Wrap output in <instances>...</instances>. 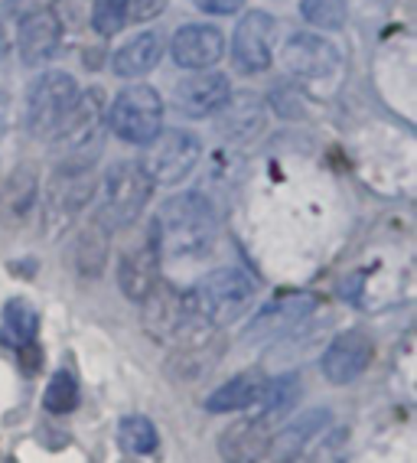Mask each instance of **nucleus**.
<instances>
[{
    "label": "nucleus",
    "mask_w": 417,
    "mask_h": 463,
    "mask_svg": "<svg viewBox=\"0 0 417 463\" xmlns=\"http://www.w3.org/2000/svg\"><path fill=\"white\" fill-rule=\"evenodd\" d=\"M216 213L199 193L170 196L151 219V241L160 258H199L216 241Z\"/></svg>",
    "instance_id": "1"
},
{
    "label": "nucleus",
    "mask_w": 417,
    "mask_h": 463,
    "mask_svg": "<svg viewBox=\"0 0 417 463\" xmlns=\"http://www.w3.org/2000/svg\"><path fill=\"white\" fill-rule=\"evenodd\" d=\"M251 300H255V284L242 268L208 271L183 294L186 317L192 326H202V330H218L235 323L248 314Z\"/></svg>",
    "instance_id": "2"
},
{
    "label": "nucleus",
    "mask_w": 417,
    "mask_h": 463,
    "mask_svg": "<svg viewBox=\"0 0 417 463\" xmlns=\"http://www.w3.org/2000/svg\"><path fill=\"white\" fill-rule=\"evenodd\" d=\"M153 196L151 176L144 174V166L137 160H121L108 170L105 186H101L98 209H95V225L105 232H121L141 219Z\"/></svg>",
    "instance_id": "3"
},
{
    "label": "nucleus",
    "mask_w": 417,
    "mask_h": 463,
    "mask_svg": "<svg viewBox=\"0 0 417 463\" xmlns=\"http://www.w3.org/2000/svg\"><path fill=\"white\" fill-rule=\"evenodd\" d=\"M82 89L69 72H42L26 91V131L42 141H56L76 115Z\"/></svg>",
    "instance_id": "4"
},
{
    "label": "nucleus",
    "mask_w": 417,
    "mask_h": 463,
    "mask_svg": "<svg viewBox=\"0 0 417 463\" xmlns=\"http://www.w3.org/2000/svg\"><path fill=\"white\" fill-rule=\"evenodd\" d=\"M108 128L125 144H151L163 131V99L151 85H127L108 108Z\"/></svg>",
    "instance_id": "5"
},
{
    "label": "nucleus",
    "mask_w": 417,
    "mask_h": 463,
    "mask_svg": "<svg viewBox=\"0 0 417 463\" xmlns=\"http://www.w3.org/2000/svg\"><path fill=\"white\" fill-rule=\"evenodd\" d=\"M95 193V164L85 160H59L46 193V235H59Z\"/></svg>",
    "instance_id": "6"
},
{
    "label": "nucleus",
    "mask_w": 417,
    "mask_h": 463,
    "mask_svg": "<svg viewBox=\"0 0 417 463\" xmlns=\"http://www.w3.org/2000/svg\"><path fill=\"white\" fill-rule=\"evenodd\" d=\"M147 147L151 150L141 164L144 174L151 176V183L163 186L183 183L202 157V144L192 131H160Z\"/></svg>",
    "instance_id": "7"
},
{
    "label": "nucleus",
    "mask_w": 417,
    "mask_h": 463,
    "mask_svg": "<svg viewBox=\"0 0 417 463\" xmlns=\"http://www.w3.org/2000/svg\"><path fill=\"white\" fill-rule=\"evenodd\" d=\"M277 46V20L267 10H251L245 20H238L232 36V59L242 72H264L274 62Z\"/></svg>",
    "instance_id": "8"
},
{
    "label": "nucleus",
    "mask_w": 417,
    "mask_h": 463,
    "mask_svg": "<svg viewBox=\"0 0 417 463\" xmlns=\"http://www.w3.org/2000/svg\"><path fill=\"white\" fill-rule=\"evenodd\" d=\"M281 66L297 79H329L339 69V50L317 33H291L281 50Z\"/></svg>",
    "instance_id": "9"
},
{
    "label": "nucleus",
    "mask_w": 417,
    "mask_h": 463,
    "mask_svg": "<svg viewBox=\"0 0 417 463\" xmlns=\"http://www.w3.org/2000/svg\"><path fill=\"white\" fill-rule=\"evenodd\" d=\"M62 43V20L52 7H36L23 14L17 26V50L26 66H46Z\"/></svg>",
    "instance_id": "10"
},
{
    "label": "nucleus",
    "mask_w": 417,
    "mask_h": 463,
    "mask_svg": "<svg viewBox=\"0 0 417 463\" xmlns=\"http://www.w3.org/2000/svg\"><path fill=\"white\" fill-rule=\"evenodd\" d=\"M228 95H232V82L222 72H196L173 85V105L186 118L218 115V108L226 105Z\"/></svg>",
    "instance_id": "11"
},
{
    "label": "nucleus",
    "mask_w": 417,
    "mask_h": 463,
    "mask_svg": "<svg viewBox=\"0 0 417 463\" xmlns=\"http://www.w3.org/2000/svg\"><path fill=\"white\" fill-rule=\"evenodd\" d=\"M274 447L271 421L264 418H242V421L228 424L218 438V454L226 463H264Z\"/></svg>",
    "instance_id": "12"
},
{
    "label": "nucleus",
    "mask_w": 417,
    "mask_h": 463,
    "mask_svg": "<svg viewBox=\"0 0 417 463\" xmlns=\"http://www.w3.org/2000/svg\"><path fill=\"white\" fill-rule=\"evenodd\" d=\"M372 363V339L359 330H346L329 343V349L323 353L320 365H323V375L333 385H349L356 382Z\"/></svg>",
    "instance_id": "13"
},
{
    "label": "nucleus",
    "mask_w": 417,
    "mask_h": 463,
    "mask_svg": "<svg viewBox=\"0 0 417 463\" xmlns=\"http://www.w3.org/2000/svg\"><path fill=\"white\" fill-rule=\"evenodd\" d=\"M313 307H317V300L310 298V294H291V298H284V300H274V304L261 307V314L248 323L245 339H248V343H271V339L287 336L293 326H301V323L313 314Z\"/></svg>",
    "instance_id": "14"
},
{
    "label": "nucleus",
    "mask_w": 417,
    "mask_h": 463,
    "mask_svg": "<svg viewBox=\"0 0 417 463\" xmlns=\"http://www.w3.org/2000/svg\"><path fill=\"white\" fill-rule=\"evenodd\" d=\"M226 52L222 30L208 24H186L170 40V56L180 69H208Z\"/></svg>",
    "instance_id": "15"
},
{
    "label": "nucleus",
    "mask_w": 417,
    "mask_h": 463,
    "mask_svg": "<svg viewBox=\"0 0 417 463\" xmlns=\"http://www.w3.org/2000/svg\"><path fill=\"white\" fill-rule=\"evenodd\" d=\"M157 271H160V255L153 249L151 235H144L137 245H127L125 255H121V265H117V284L125 290V298L144 304V298L160 281Z\"/></svg>",
    "instance_id": "16"
},
{
    "label": "nucleus",
    "mask_w": 417,
    "mask_h": 463,
    "mask_svg": "<svg viewBox=\"0 0 417 463\" xmlns=\"http://www.w3.org/2000/svg\"><path fill=\"white\" fill-rule=\"evenodd\" d=\"M147 310H144V326L151 333L153 339H167L173 333H183L190 330L192 323L186 317V307H183V294L173 290L170 284L157 281V288L144 298Z\"/></svg>",
    "instance_id": "17"
},
{
    "label": "nucleus",
    "mask_w": 417,
    "mask_h": 463,
    "mask_svg": "<svg viewBox=\"0 0 417 463\" xmlns=\"http://www.w3.org/2000/svg\"><path fill=\"white\" fill-rule=\"evenodd\" d=\"M36 193H40V186H36V170L33 166H17V170L4 180V186H0V225L10 232L20 229V225L30 219V213H33Z\"/></svg>",
    "instance_id": "18"
},
{
    "label": "nucleus",
    "mask_w": 417,
    "mask_h": 463,
    "mask_svg": "<svg viewBox=\"0 0 417 463\" xmlns=\"http://www.w3.org/2000/svg\"><path fill=\"white\" fill-rule=\"evenodd\" d=\"M160 59H163V36H160V30H144L115 52L111 66L121 79H141L151 69H157Z\"/></svg>",
    "instance_id": "19"
},
{
    "label": "nucleus",
    "mask_w": 417,
    "mask_h": 463,
    "mask_svg": "<svg viewBox=\"0 0 417 463\" xmlns=\"http://www.w3.org/2000/svg\"><path fill=\"white\" fill-rule=\"evenodd\" d=\"M264 375L261 373H242L228 379L226 385H218L212 395L206 398V411L212 414H228V411H245V408H255L261 389H264Z\"/></svg>",
    "instance_id": "20"
},
{
    "label": "nucleus",
    "mask_w": 417,
    "mask_h": 463,
    "mask_svg": "<svg viewBox=\"0 0 417 463\" xmlns=\"http://www.w3.org/2000/svg\"><path fill=\"white\" fill-rule=\"evenodd\" d=\"M218 111H226L218 118V131L228 134V137H248L264 125V108H261L258 95H251V91L228 95V101Z\"/></svg>",
    "instance_id": "21"
},
{
    "label": "nucleus",
    "mask_w": 417,
    "mask_h": 463,
    "mask_svg": "<svg viewBox=\"0 0 417 463\" xmlns=\"http://www.w3.org/2000/svg\"><path fill=\"white\" fill-rule=\"evenodd\" d=\"M40 330V314L26 300H10L0 317V343L10 349H26L36 343Z\"/></svg>",
    "instance_id": "22"
},
{
    "label": "nucleus",
    "mask_w": 417,
    "mask_h": 463,
    "mask_svg": "<svg viewBox=\"0 0 417 463\" xmlns=\"http://www.w3.org/2000/svg\"><path fill=\"white\" fill-rule=\"evenodd\" d=\"M301 395V382L297 375H281V379H267L264 389H261L258 402H255V418H264L271 421L274 414L291 411V405Z\"/></svg>",
    "instance_id": "23"
},
{
    "label": "nucleus",
    "mask_w": 417,
    "mask_h": 463,
    "mask_svg": "<svg viewBox=\"0 0 417 463\" xmlns=\"http://www.w3.org/2000/svg\"><path fill=\"white\" fill-rule=\"evenodd\" d=\"M117 440L127 454H153L157 450V428L144 414H127L117 424Z\"/></svg>",
    "instance_id": "24"
},
{
    "label": "nucleus",
    "mask_w": 417,
    "mask_h": 463,
    "mask_svg": "<svg viewBox=\"0 0 417 463\" xmlns=\"http://www.w3.org/2000/svg\"><path fill=\"white\" fill-rule=\"evenodd\" d=\"M105 251H108V232L92 222L82 232V239H79V245H76L79 271L88 274V278H95V274L105 268Z\"/></svg>",
    "instance_id": "25"
},
{
    "label": "nucleus",
    "mask_w": 417,
    "mask_h": 463,
    "mask_svg": "<svg viewBox=\"0 0 417 463\" xmlns=\"http://www.w3.org/2000/svg\"><path fill=\"white\" fill-rule=\"evenodd\" d=\"M76 405H79V382L69 373H56L50 385H46L42 408L50 414H69V411H76Z\"/></svg>",
    "instance_id": "26"
},
{
    "label": "nucleus",
    "mask_w": 417,
    "mask_h": 463,
    "mask_svg": "<svg viewBox=\"0 0 417 463\" xmlns=\"http://www.w3.org/2000/svg\"><path fill=\"white\" fill-rule=\"evenodd\" d=\"M301 14L317 30H342L346 26V0H303Z\"/></svg>",
    "instance_id": "27"
},
{
    "label": "nucleus",
    "mask_w": 417,
    "mask_h": 463,
    "mask_svg": "<svg viewBox=\"0 0 417 463\" xmlns=\"http://www.w3.org/2000/svg\"><path fill=\"white\" fill-rule=\"evenodd\" d=\"M131 24L127 0H95L92 7V26L98 36H115Z\"/></svg>",
    "instance_id": "28"
},
{
    "label": "nucleus",
    "mask_w": 417,
    "mask_h": 463,
    "mask_svg": "<svg viewBox=\"0 0 417 463\" xmlns=\"http://www.w3.org/2000/svg\"><path fill=\"white\" fill-rule=\"evenodd\" d=\"M170 0H127V14H131V24H144V20H153L167 10Z\"/></svg>",
    "instance_id": "29"
},
{
    "label": "nucleus",
    "mask_w": 417,
    "mask_h": 463,
    "mask_svg": "<svg viewBox=\"0 0 417 463\" xmlns=\"http://www.w3.org/2000/svg\"><path fill=\"white\" fill-rule=\"evenodd\" d=\"M202 14H216V17H232L235 10L245 7V0H192Z\"/></svg>",
    "instance_id": "30"
},
{
    "label": "nucleus",
    "mask_w": 417,
    "mask_h": 463,
    "mask_svg": "<svg viewBox=\"0 0 417 463\" xmlns=\"http://www.w3.org/2000/svg\"><path fill=\"white\" fill-rule=\"evenodd\" d=\"M271 463H307V454H303V447L284 444L281 450H277V457Z\"/></svg>",
    "instance_id": "31"
},
{
    "label": "nucleus",
    "mask_w": 417,
    "mask_h": 463,
    "mask_svg": "<svg viewBox=\"0 0 417 463\" xmlns=\"http://www.w3.org/2000/svg\"><path fill=\"white\" fill-rule=\"evenodd\" d=\"M4 128H7V95L0 91V137H4Z\"/></svg>",
    "instance_id": "32"
},
{
    "label": "nucleus",
    "mask_w": 417,
    "mask_h": 463,
    "mask_svg": "<svg viewBox=\"0 0 417 463\" xmlns=\"http://www.w3.org/2000/svg\"><path fill=\"white\" fill-rule=\"evenodd\" d=\"M7 463H14V460H7Z\"/></svg>",
    "instance_id": "33"
}]
</instances>
